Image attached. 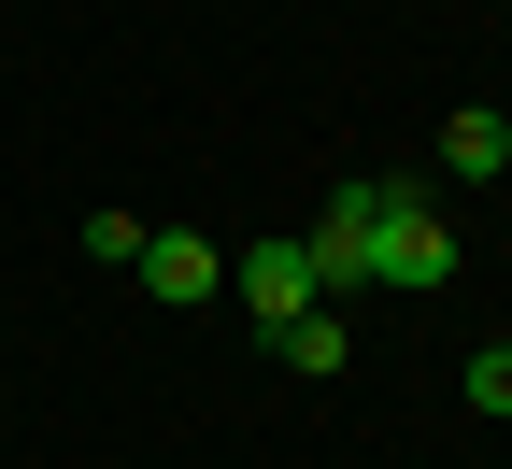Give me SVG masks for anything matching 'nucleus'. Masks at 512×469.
I'll list each match as a JSON object with an SVG mask.
<instances>
[{
	"label": "nucleus",
	"instance_id": "6",
	"mask_svg": "<svg viewBox=\"0 0 512 469\" xmlns=\"http://www.w3.org/2000/svg\"><path fill=\"white\" fill-rule=\"evenodd\" d=\"M271 356H285L299 384H328V370H342L356 342H342V313H328V299H313V313H285V327H271Z\"/></svg>",
	"mask_w": 512,
	"mask_h": 469
},
{
	"label": "nucleus",
	"instance_id": "4",
	"mask_svg": "<svg viewBox=\"0 0 512 469\" xmlns=\"http://www.w3.org/2000/svg\"><path fill=\"white\" fill-rule=\"evenodd\" d=\"M214 285H228V256H214L200 228H157V242H143V299H171V313H200Z\"/></svg>",
	"mask_w": 512,
	"mask_h": 469
},
{
	"label": "nucleus",
	"instance_id": "7",
	"mask_svg": "<svg viewBox=\"0 0 512 469\" xmlns=\"http://www.w3.org/2000/svg\"><path fill=\"white\" fill-rule=\"evenodd\" d=\"M470 413L512 427V342H470Z\"/></svg>",
	"mask_w": 512,
	"mask_h": 469
},
{
	"label": "nucleus",
	"instance_id": "3",
	"mask_svg": "<svg viewBox=\"0 0 512 469\" xmlns=\"http://www.w3.org/2000/svg\"><path fill=\"white\" fill-rule=\"evenodd\" d=\"M228 285H242L256 327H285V313H313V256H299V242H242V256H228Z\"/></svg>",
	"mask_w": 512,
	"mask_h": 469
},
{
	"label": "nucleus",
	"instance_id": "8",
	"mask_svg": "<svg viewBox=\"0 0 512 469\" xmlns=\"http://www.w3.org/2000/svg\"><path fill=\"white\" fill-rule=\"evenodd\" d=\"M143 242H157L143 214H86V256H100V271H143Z\"/></svg>",
	"mask_w": 512,
	"mask_h": 469
},
{
	"label": "nucleus",
	"instance_id": "5",
	"mask_svg": "<svg viewBox=\"0 0 512 469\" xmlns=\"http://www.w3.org/2000/svg\"><path fill=\"white\" fill-rule=\"evenodd\" d=\"M441 171H456V185H498V171H512V114H498V100L441 114Z\"/></svg>",
	"mask_w": 512,
	"mask_h": 469
},
{
	"label": "nucleus",
	"instance_id": "2",
	"mask_svg": "<svg viewBox=\"0 0 512 469\" xmlns=\"http://www.w3.org/2000/svg\"><path fill=\"white\" fill-rule=\"evenodd\" d=\"M299 256H313V299H342V285H370V171H356V185L328 199V214H313V242H299Z\"/></svg>",
	"mask_w": 512,
	"mask_h": 469
},
{
	"label": "nucleus",
	"instance_id": "1",
	"mask_svg": "<svg viewBox=\"0 0 512 469\" xmlns=\"http://www.w3.org/2000/svg\"><path fill=\"white\" fill-rule=\"evenodd\" d=\"M370 285H399V299L456 285V228H441L427 185H399V171H370Z\"/></svg>",
	"mask_w": 512,
	"mask_h": 469
}]
</instances>
